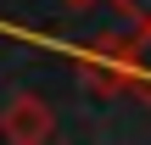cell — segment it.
I'll use <instances>...</instances> for the list:
<instances>
[{"instance_id":"obj_1","label":"cell","mask_w":151,"mask_h":145,"mask_svg":"<svg viewBox=\"0 0 151 145\" xmlns=\"http://www.w3.org/2000/svg\"><path fill=\"white\" fill-rule=\"evenodd\" d=\"M56 134V112H50V101H39L34 89H22V95H11L6 101V112H0V140L11 145H39Z\"/></svg>"},{"instance_id":"obj_2","label":"cell","mask_w":151,"mask_h":145,"mask_svg":"<svg viewBox=\"0 0 151 145\" xmlns=\"http://www.w3.org/2000/svg\"><path fill=\"white\" fill-rule=\"evenodd\" d=\"M78 73L101 89V95H129V78H123V39H95V45H78Z\"/></svg>"},{"instance_id":"obj_3","label":"cell","mask_w":151,"mask_h":145,"mask_svg":"<svg viewBox=\"0 0 151 145\" xmlns=\"http://www.w3.org/2000/svg\"><path fill=\"white\" fill-rule=\"evenodd\" d=\"M123 78H129V95H140L151 106V28L123 39Z\"/></svg>"},{"instance_id":"obj_4","label":"cell","mask_w":151,"mask_h":145,"mask_svg":"<svg viewBox=\"0 0 151 145\" xmlns=\"http://www.w3.org/2000/svg\"><path fill=\"white\" fill-rule=\"evenodd\" d=\"M118 6V17H129L134 28H151V0H112Z\"/></svg>"},{"instance_id":"obj_5","label":"cell","mask_w":151,"mask_h":145,"mask_svg":"<svg viewBox=\"0 0 151 145\" xmlns=\"http://www.w3.org/2000/svg\"><path fill=\"white\" fill-rule=\"evenodd\" d=\"M67 6H90V0H67Z\"/></svg>"}]
</instances>
